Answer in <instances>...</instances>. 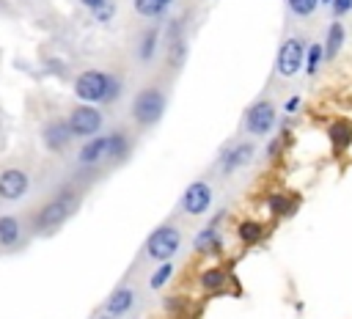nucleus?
Here are the masks:
<instances>
[{
	"mask_svg": "<svg viewBox=\"0 0 352 319\" xmlns=\"http://www.w3.org/2000/svg\"><path fill=\"white\" fill-rule=\"evenodd\" d=\"M319 6H322L319 0H286V8H289L294 16H300V19H308V16H314Z\"/></svg>",
	"mask_w": 352,
	"mask_h": 319,
	"instance_id": "obj_26",
	"label": "nucleus"
},
{
	"mask_svg": "<svg viewBox=\"0 0 352 319\" xmlns=\"http://www.w3.org/2000/svg\"><path fill=\"white\" fill-rule=\"evenodd\" d=\"M264 236H267V228H264L261 220H239V223H236V239H239L242 245L253 248V245H258Z\"/></svg>",
	"mask_w": 352,
	"mask_h": 319,
	"instance_id": "obj_18",
	"label": "nucleus"
},
{
	"mask_svg": "<svg viewBox=\"0 0 352 319\" xmlns=\"http://www.w3.org/2000/svg\"><path fill=\"white\" fill-rule=\"evenodd\" d=\"M327 140H330L336 154H344L346 148H352V121H346V118L330 121L327 124Z\"/></svg>",
	"mask_w": 352,
	"mask_h": 319,
	"instance_id": "obj_14",
	"label": "nucleus"
},
{
	"mask_svg": "<svg viewBox=\"0 0 352 319\" xmlns=\"http://www.w3.org/2000/svg\"><path fill=\"white\" fill-rule=\"evenodd\" d=\"M330 11H333V16H336V19H341L344 14H349V11H352V0H333Z\"/></svg>",
	"mask_w": 352,
	"mask_h": 319,
	"instance_id": "obj_28",
	"label": "nucleus"
},
{
	"mask_svg": "<svg viewBox=\"0 0 352 319\" xmlns=\"http://www.w3.org/2000/svg\"><path fill=\"white\" fill-rule=\"evenodd\" d=\"M319 3H322V6H333V0H319Z\"/></svg>",
	"mask_w": 352,
	"mask_h": 319,
	"instance_id": "obj_32",
	"label": "nucleus"
},
{
	"mask_svg": "<svg viewBox=\"0 0 352 319\" xmlns=\"http://www.w3.org/2000/svg\"><path fill=\"white\" fill-rule=\"evenodd\" d=\"M264 204H267V212L272 217H289L294 212V206H297L286 192H272V195L264 198Z\"/></svg>",
	"mask_w": 352,
	"mask_h": 319,
	"instance_id": "obj_22",
	"label": "nucleus"
},
{
	"mask_svg": "<svg viewBox=\"0 0 352 319\" xmlns=\"http://www.w3.org/2000/svg\"><path fill=\"white\" fill-rule=\"evenodd\" d=\"M80 3H82L85 8H91V11H94V8H99V6H102V3H107V0H80Z\"/></svg>",
	"mask_w": 352,
	"mask_h": 319,
	"instance_id": "obj_31",
	"label": "nucleus"
},
{
	"mask_svg": "<svg viewBox=\"0 0 352 319\" xmlns=\"http://www.w3.org/2000/svg\"><path fill=\"white\" fill-rule=\"evenodd\" d=\"M226 283H228V270L220 267V264H209V267H204L201 275H198V286H201L206 294H220V292L226 289Z\"/></svg>",
	"mask_w": 352,
	"mask_h": 319,
	"instance_id": "obj_16",
	"label": "nucleus"
},
{
	"mask_svg": "<svg viewBox=\"0 0 352 319\" xmlns=\"http://www.w3.org/2000/svg\"><path fill=\"white\" fill-rule=\"evenodd\" d=\"M77 204H80L77 192H72V190L58 192L55 198H50V201L38 209V214H36V228H38V231H52V228L63 226V223L74 214Z\"/></svg>",
	"mask_w": 352,
	"mask_h": 319,
	"instance_id": "obj_3",
	"label": "nucleus"
},
{
	"mask_svg": "<svg viewBox=\"0 0 352 319\" xmlns=\"http://www.w3.org/2000/svg\"><path fill=\"white\" fill-rule=\"evenodd\" d=\"M72 129L66 124V118H55V121H47L44 129H41V143L50 148V151H63L69 143H72Z\"/></svg>",
	"mask_w": 352,
	"mask_h": 319,
	"instance_id": "obj_12",
	"label": "nucleus"
},
{
	"mask_svg": "<svg viewBox=\"0 0 352 319\" xmlns=\"http://www.w3.org/2000/svg\"><path fill=\"white\" fill-rule=\"evenodd\" d=\"M212 201H214V192H212V184L204 182V179H195L184 187L182 198H179V209L187 214V217H201L212 209Z\"/></svg>",
	"mask_w": 352,
	"mask_h": 319,
	"instance_id": "obj_7",
	"label": "nucleus"
},
{
	"mask_svg": "<svg viewBox=\"0 0 352 319\" xmlns=\"http://www.w3.org/2000/svg\"><path fill=\"white\" fill-rule=\"evenodd\" d=\"M324 63V50H322V44L319 41H314V44H308V50H305V66H302V72L305 74H316L319 72V66Z\"/></svg>",
	"mask_w": 352,
	"mask_h": 319,
	"instance_id": "obj_24",
	"label": "nucleus"
},
{
	"mask_svg": "<svg viewBox=\"0 0 352 319\" xmlns=\"http://www.w3.org/2000/svg\"><path fill=\"white\" fill-rule=\"evenodd\" d=\"M173 0H135V11L146 19H160L168 8H170Z\"/></svg>",
	"mask_w": 352,
	"mask_h": 319,
	"instance_id": "obj_23",
	"label": "nucleus"
},
{
	"mask_svg": "<svg viewBox=\"0 0 352 319\" xmlns=\"http://www.w3.org/2000/svg\"><path fill=\"white\" fill-rule=\"evenodd\" d=\"M102 121L104 118H102V110L96 104H77L66 116V124H69L74 138H94V135H99Z\"/></svg>",
	"mask_w": 352,
	"mask_h": 319,
	"instance_id": "obj_9",
	"label": "nucleus"
},
{
	"mask_svg": "<svg viewBox=\"0 0 352 319\" xmlns=\"http://www.w3.org/2000/svg\"><path fill=\"white\" fill-rule=\"evenodd\" d=\"M129 154V138L126 132H107V160L110 162H121Z\"/></svg>",
	"mask_w": 352,
	"mask_h": 319,
	"instance_id": "obj_21",
	"label": "nucleus"
},
{
	"mask_svg": "<svg viewBox=\"0 0 352 319\" xmlns=\"http://www.w3.org/2000/svg\"><path fill=\"white\" fill-rule=\"evenodd\" d=\"M30 187V176L22 168H6L0 173V198L3 201H19Z\"/></svg>",
	"mask_w": 352,
	"mask_h": 319,
	"instance_id": "obj_11",
	"label": "nucleus"
},
{
	"mask_svg": "<svg viewBox=\"0 0 352 319\" xmlns=\"http://www.w3.org/2000/svg\"><path fill=\"white\" fill-rule=\"evenodd\" d=\"M99 319H118V316H110V314H104V316H99Z\"/></svg>",
	"mask_w": 352,
	"mask_h": 319,
	"instance_id": "obj_33",
	"label": "nucleus"
},
{
	"mask_svg": "<svg viewBox=\"0 0 352 319\" xmlns=\"http://www.w3.org/2000/svg\"><path fill=\"white\" fill-rule=\"evenodd\" d=\"M256 157V143L253 140H234L231 146H226L220 151V160H217V168L223 176H231L242 168H248Z\"/></svg>",
	"mask_w": 352,
	"mask_h": 319,
	"instance_id": "obj_10",
	"label": "nucleus"
},
{
	"mask_svg": "<svg viewBox=\"0 0 352 319\" xmlns=\"http://www.w3.org/2000/svg\"><path fill=\"white\" fill-rule=\"evenodd\" d=\"M157 47H160V28L143 30V36L138 41V60L140 63H151L154 55H157Z\"/></svg>",
	"mask_w": 352,
	"mask_h": 319,
	"instance_id": "obj_19",
	"label": "nucleus"
},
{
	"mask_svg": "<svg viewBox=\"0 0 352 319\" xmlns=\"http://www.w3.org/2000/svg\"><path fill=\"white\" fill-rule=\"evenodd\" d=\"M226 217H228V209L214 212L212 220L192 236V248H195V253H204V256H223L226 245H223V236H220V226H223Z\"/></svg>",
	"mask_w": 352,
	"mask_h": 319,
	"instance_id": "obj_8",
	"label": "nucleus"
},
{
	"mask_svg": "<svg viewBox=\"0 0 352 319\" xmlns=\"http://www.w3.org/2000/svg\"><path fill=\"white\" fill-rule=\"evenodd\" d=\"M165 107H168V96H165V91L162 88H157V85H146V88H140L138 94H135V99H132V121L138 124V126H154L162 116H165Z\"/></svg>",
	"mask_w": 352,
	"mask_h": 319,
	"instance_id": "obj_2",
	"label": "nucleus"
},
{
	"mask_svg": "<svg viewBox=\"0 0 352 319\" xmlns=\"http://www.w3.org/2000/svg\"><path fill=\"white\" fill-rule=\"evenodd\" d=\"M182 308H184V297H168L165 300V311L168 314H179Z\"/></svg>",
	"mask_w": 352,
	"mask_h": 319,
	"instance_id": "obj_30",
	"label": "nucleus"
},
{
	"mask_svg": "<svg viewBox=\"0 0 352 319\" xmlns=\"http://www.w3.org/2000/svg\"><path fill=\"white\" fill-rule=\"evenodd\" d=\"M22 236V226L14 214H3L0 217V248H14Z\"/></svg>",
	"mask_w": 352,
	"mask_h": 319,
	"instance_id": "obj_20",
	"label": "nucleus"
},
{
	"mask_svg": "<svg viewBox=\"0 0 352 319\" xmlns=\"http://www.w3.org/2000/svg\"><path fill=\"white\" fill-rule=\"evenodd\" d=\"M135 308V289L132 286H118L110 292V297L104 300V314L110 316H126Z\"/></svg>",
	"mask_w": 352,
	"mask_h": 319,
	"instance_id": "obj_13",
	"label": "nucleus"
},
{
	"mask_svg": "<svg viewBox=\"0 0 352 319\" xmlns=\"http://www.w3.org/2000/svg\"><path fill=\"white\" fill-rule=\"evenodd\" d=\"M121 77L118 74H110V72H102V69H88L82 72L77 80H74V96L82 102V104H107V102H116L121 96Z\"/></svg>",
	"mask_w": 352,
	"mask_h": 319,
	"instance_id": "obj_1",
	"label": "nucleus"
},
{
	"mask_svg": "<svg viewBox=\"0 0 352 319\" xmlns=\"http://www.w3.org/2000/svg\"><path fill=\"white\" fill-rule=\"evenodd\" d=\"M300 102H302V99H300L297 94H292V96L283 102V113H286V116H294V113H297V107H300Z\"/></svg>",
	"mask_w": 352,
	"mask_h": 319,
	"instance_id": "obj_29",
	"label": "nucleus"
},
{
	"mask_svg": "<svg viewBox=\"0 0 352 319\" xmlns=\"http://www.w3.org/2000/svg\"><path fill=\"white\" fill-rule=\"evenodd\" d=\"M113 16H116V3H113V0L102 3L99 8H94V19H96V22H102V25H104V22H110Z\"/></svg>",
	"mask_w": 352,
	"mask_h": 319,
	"instance_id": "obj_27",
	"label": "nucleus"
},
{
	"mask_svg": "<svg viewBox=\"0 0 352 319\" xmlns=\"http://www.w3.org/2000/svg\"><path fill=\"white\" fill-rule=\"evenodd\" d=\"M173 272H176V267H173V261H162L154 272H151V278H148V286L157 292V289H162L170 278H173Z\"/></svg>",
	"mask_w": 352,
	"mask_h": 319,
	"instance_id": "obj_25",
	"label": "nucleus"
},
{
	"mask_svg": "<svg viewBox=\"0 0 352 319\" xmlns=\"http://www.w3.org/2000/svg\"><path fill=\"white\" fill-rule=\"evenodd\" d=\"M242 126L248 135L253 138H267L275 126H278V110H275V102L272 99H256L245 116H242Z\"/></svg>",
	"mask_w": 352,
	"mask_h": 319,
	"instance_id": "obj_5",
	"label": "nucleus"
},
{
	"mask_svg": "<svg viewBox=\"0 0 352 319\" xmlns=\"http://www.w3.org/2000/svg\"><path fill=\"white\" fill-rule=\"evenodd\" d=\"M305 41L300 38V36H289V38H283L280 41V47H278V52H275V72H278V77H294V74H300L302 72V66H305Z\"/></svg>",
	"mask_w": 352,
	"mask_h": 319,
	"instance_id": "obj_6",
	"label": "nucleus"
},
{
	"mask_svg": "<svg viewBox=\"0 0 352 319\" xmlns=\"http://www.w3.org/2000/svg\"><path fill=\"white\" fill-rule=\"evenodd\" d=\"M143 250H146V256H148L151 261H157V264L173 261V256L182 250V231H179L176 226H170V223H162V226H157V228L146 236Z\"/></svg>",
	"mask_w": 352,
	"mask_h": 319,
	"instance_id": "obj_4",
	"label": "nucleus"
},
{
	"mask_svg": "<svg viewBox=\"0 0 352 319\" xmlns=\"http://www.w3.org/2000/svg\"><path fill=\"white\" fill-rule=\"evenodd\" d=\"M344 41H346V30H344L341 19H333L330 28H327V33H324V41H322L324 60H336L338 52H341V47H344Z\"/></svg>",
	"mask_w": 352,
	"mask_h": 319,
	"instance_id": "obj_17",
	"label": "nucleus"
},
{
	"mask_svg": "<svg viewBox=\"0 0 352 319\" xmlns=\"http://www.w3.org/2000/svg\"><path fill=\"white\" fill-rule=\"evenodd\" d=\"M80 165H99L107 160V135H96V138H88L82 146H80V154H77Z\"/></svg>",
	"mask_w": 352,
	"mask_h": 319,
	"instance_id": "obj_15",
	"label": "nucleus"
}]
</instances>
